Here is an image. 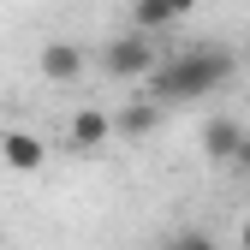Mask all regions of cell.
I'll list each match as a JSON object with an SVG mask.
<instances>
[{
    "instance_id": "6da1fadb",
    "label": "cell",
    "mask_w": 250,
    "mask_h": 250,
    "mask_svg": "<svg viewBox=\"0 0 250 250\" xmlns=\"http://www.w3.org/2000/svg\"><path fill=\"white\" fill-rule=\"evenodd\" d=\"M232 72H238L232 48H185V54H167V60H161V72L149 78L143 96L161 102V107L203 102V96H214L221 83H232Z\"/></svg>"
},
{
    "instance_id": "7a4b0ae2",
    "label": "cell",
    "mask_w": 250,
    "mask_h": 250,
    "mask_svg": "<svg viewBox=\"0 0 250 250\" xmlns=\"http://www.w3.org/2000/svg\"><path fill=\"white\" fill-rule=\"evenodd\" d=\"M102 66H107V78H155L161 72V48H155V36H137V30H125V36H113L107 42V54H102Z\"/></svg>"
},
{
    "instance_id": "3957f363",
    "label": "cell",
    "mask_w": 250,
    "mask_h": 250,
    "mask_svg": "<svg viewBox=\"0 0 250 250\" xmlns=\"http://www.w3.org/2000/svg\"><path fill=\"white\" fill-rule=\"evenodd\" d=\"M203 155L208 161H221V167H244L250 161V137H244V119H208L203 125Z\"/></svg>"
},
{
    "instance_id": "277c9868",
    "label": "cell",
    "mask_w": 250,
    "mask_h": 250,
    "mask_svg": "<svg viewBox=\"0 0 250 250\" xmlns=\"http://www.w3.org/2000/svg\"><path fill=\"white\" fill-rule=\"evenodd\" d=\"M0 161H6L12 173H42L48 149H42L36 131H0Z\"/></svg>"
},
{
    "instance_id": "5b68a950",
    "label": "cell",
    "mask_w": 250,
    "mask_h": 250,
    "mask_svg": "<svg viewBox=\"0 0 250 250\" xmlns=\"http://www.w3.org/2000/svg\"><path fill=\"white\" fill-rule=\"evenodd\" d=\"M36 66H42L48 83H78V78H83V48H78V42H48Z\"/></svg>"
},
{
    "instance_id": "8992f818",
    "label": "cell",
    "mask_w": 250,
    "mask_h": 250,
    "mask_svg": "<svg viewBox=\"0 0 250 250\" xmlns=\"http://www.w3.org/2000/svg\"><path fill=\"white\" fill-rule=\"evenodd\" d=\"M107 137H113V113H102V107L72 113V149H102Z\"/></svg>"
},
{
    "instance_id": "52a82bcc",
    "label": "cell",
    "mask_w": 250,
    "mask_h": 250,
    "mask_svg": "<svg viewBox=\"0 0 250 250\" xmlns=\"http://www.w3.org/2000/svg\"><path fill=\"white\" fill-rule=\"evenodd\" d=\"M161 113H167L161 102H149V96H143V102H131V107H119V113H113V131H119V137H149L155 125H161Z\"/></svg>"
},
{
    "instance_id": "ba28073f",
    "label": "cell",
    "mask_w": 250,
    "mask_h": 250,
    "mask_svg": "<svg viewBox=\"0 0 250 250\" xmlns=\"http://www.w3.org/2000/svg\"><path fill=\"white\" fill-rule=\"evenodd\" d=\"M179 18L167 12V0H131V30L137 36H161V30H173Z\"/></svg>"
},
{
    "instance_id": "9c48e42d",
    "label": "cell",
    "mask_w": 250,
    "mask_h": 250,
    "mask_svg": "<svg viewBox=\"0 0 250 250\" xmlns=\"http://www.w3.org/2000/svg\"><path fill=\"white\" fill-rule=\"evenodd\" d=\"M161 250H214V238H208V232H173Z\"/></svg>"
},
{
    "instance_id": "30bf717a",
    "label": "cell",
    "mask_w": 250,
    "mask_h": 250,
    "mask_svg": "<svg viewBox=\"0 0 250 250\" xmlns=\"http://www.w3.org/2000/svg\"><path fill=\"white\" fill-rule=\"evenodd\" d=\"M167 12H173V18H185V12H197V0H167Z\"/></svg>"
},
{
    "instance_id": "8fae6325",
    "label": "cell",
    "mask_w": 250,
    "mask_h": 250,
    "mask_svg": "<svg viewBox=\"0 0 250 250\" xmlns=\"http://www.w3.org/2000/svg\"><path fill=\"white\" fill-rule=\"evenodd\" d=\"M238 244H244V250H250V221H244V232H238Z\"/></svg>"
},
{
    "instance_id": "7c38bea8",
    "label": "cell",
    "mask_w": 250,
    "mask_h": 250,
    "mask_svg": "<svg viewBox=\"0 0 250 250\" xmlns=\"http://www.w3.org/2000/svg\"><path fill=\"white\" fill-rule=\"evenodd\" d=\"M244 167H250V161H244Z\"/></svg>"
}]
</instances>
